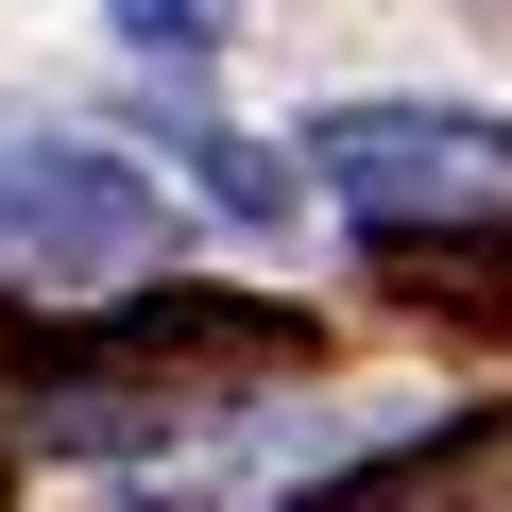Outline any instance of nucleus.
I'll list each match as a JSON object with an SVG mask.
<instances>
[{
  "label": "nucleus",
  "mask_w": 512,
  "mask_h": 512,
  "mask_svg": "<svg viewBox=\"0 0 512 512\" xmlns=\"http://www.w3.org/2000/svg\"><path fill=\"white\" fill-rule=\"evenodd\" d=\"M171 274V188L103 137H0V291H137Z\"/></svg>",
  "instance_id": "f257e3e1"
},
{
  "label": "nucleus",
  "mask_w": 512,
  "mask_h": 512,
  "mask_svg": "<svg viewBox=\"0 0 512 512\" xmlns=\"http://www.w3.org/2000/svg\"><path fill=\"white\" fill-rule=\"evenodd\" d=\"M308 171L376 222V239H444V222H512V120L495 103H325Z\"/></svg>",
  "instance_id": "f03ea898"
},
{
  "label": "nucleus",
  "mask_w": 512,
  "mask_h": 512,
  "mask_svg": "<svg viewBox=\"0 0 512 512\" xmlns=\"http://www.w3.org/2000/svg\"><path fill=\"white\" fill-rule=\"evenodd\" d=\"M103 18H120L137 52H171V69H205V52L239 35V0H103Z\"/></svg>",
  "instance_id": "7ed1b4c3"
}]
</instances>
